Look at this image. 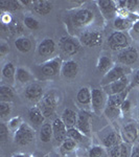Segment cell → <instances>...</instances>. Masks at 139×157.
Returning a JSON list of instances; mask_svg holds the SVG:
<instances>
[{
	"label": "cell",
	"mask_w": 139,
	"mask_h": 157,
	"mask_svg": "<svg viewBox=\"0 0 139 157\" xmlns=\"http://www.w3.org/2000/svg\"><path fill=\"white\" fill-rule=\"evenodd\" d=\"M34 137L35 133L32 129L26 124H21L15 132L14 140L19 146H27L34 140Z\"/></svg>",
	"instance_id": "1"
},
{
	"label": "cell",
	"mask_w": 139,
	"mask_h": 157,
	"mask_svg": "<svg viewBox=\"0 0 139 157\" xmlns=\"http://www.w3.org/2000/svg\"><path fill=\"white\" fill-rule=\"evenodd\" d=\"M57 104H58V98L55 97L54 93L47 92L43 95V98H41V102L39 103L38 107L41 109L42 113L44 114L45 117H47V116H50L54 112Z\"/></svg>",
	"instance_id": "2"
},
{
	"label": "cell",
	"mask_w": 139,
	"mask_h": 157,
	"mask_svg": "<svg viewBox=\"0 0 139 157\" xmlns=\"http://www.w3.org/2000/svg\"><path fill=\"white\" fill-rule=\"evenodd\" d=\"M108 45L112 50H122L129 47V39L122 32H114L108 38Z\"/></svg>",
	"instance_id": "3"
},
{
	"label": "cell",
	"mask_w": 139,
	"mask_h": 157,
	"mask_svg": "<svg viewBox=\"0 0 139 157\" xmlns=\"http://www.w3.org/2000/svg\"><path fill=\"white\" fill-rule=\"evenodd\" d=\"M62 65V60L60 58H54V59L44 63L40 68V72L45 78H54L61 71Z\"/></svg>",
	"instance_id": "4"
},
{
	"label": "cell",
	"mask_w": 139,
	"mask_h": 157,
	"mask_svg": "<svg viewBox=\"0 0 139 157\" xmlns=\"http://www.w3.org/2000/svg\"><path fill=\"white\" fill-rule=\"evenodd\" d=\"M80 41L83 45L88 47L98 46L103 42V36L97 30H87L81 34Z\"/></svg>",
	"instance_id": "5"
},
{
	"label": "cell",
	"mask_w": 139,
	"mask_h": 157,
	"mask_svg": "<svg viewBox=\"0 0 139 157\" xmlns=\"http://www.w3.org/2000/svg\"><path fill=\"white\" fill-rule=\"evenodd\" d=\"M59 46L66 56H74L80 50V43L72 37H62L60 39Z\"/></svg>",
	"instance_id": "6"
},
{
	"label": "cell",
	"mask_w": 139,
	"mask_h": 157,
	"mask_svg": "<svg viewBox=\"0 0 139 157\" xmlns=\"http://www.w3.org/2000/svg\"><path fill=\"white\" fill-rule=\"evenodd\" d=\"M94 18V14L93 12L89 9H81L79 11H77L73 15V23L77 26L83 27L89 25L91 22L93 21Z\"/></svg>",
	"instance_id": "7"
},
{
	"label": "cell",
	"mask_w": 139,
	"mask_h": 157,
	"mask_svg": "<svg viewBox=\"0 0 139 157\" xmlns=\"http://www.w3.org/2000/svg\"><path fill=\"white\" fill-rule=\"evenodd\" d=\"M106 98L105 92L102 89L94 88L91 90V107L94 110L95 113H100L103 109L106 107Z\"/></svg>",
	"instance_id": "8"
},
{
	"label": "cell",
	"mask_w": 139,
	"mask_h": 157,
	"mask_svg": "<svg viewBox=\"0 0 139 157\" xmlns=\"http://www.w3.org/2000/svg\"><path fill=\"white\" fill-rule=\"evenodd\" d=\"M128 85H129V78L127 77H123V78H121L120 80L115 81V82L111 83L109 85L103 86V92L107 93L109 97L110 95L118 94V93L128 89Z\"/></svg>",
	"instance_id": "9"
},
{
	"label": "cell",
	"mask_w": 139,
	"mask_h": 157,
	"mask_svg": "<svg viewBox=\"0 0 139 157\" xmlns=\"http://www.w3.org/2000/svg\"><path fill=\"white\" fill-rule=\"evenodd\" d=\"M126 77V72L122 66H114L106 73L102 78V85L106 86L109 85L111 83L115 82V81L120 80L121 78Z\"/></svg>",
	"instance_id": "10"
},
{
	"label": "cell",
	"mask_w": 139,
	"mask_h": 157,
	"mask_svg": "<svg viewBox=\"0 0 139 157\" xmlns=\"http://www.w3.org/2000/svg\"><path fill=\"white\" fill-rule=\"evenodd\" d=\"M118 62L125 65H131L137 61L138 59V52L134 47L129 46L127 48L122 49L118 54Z\"/></svg>",
	"instance_id": "11"
},
{
	"label": "cell",
	"mask_w": 139,
	"mask_h": 157,
	"mask_svg": "<svg viewBox=\"0 0 139 157\" xmlns=\"http://www.w3.org/2000/svg\"><path fill=\"white\" fill-rule=\"evenodd\" d=\"M121 135H122L123 143L129 144V145H130V144H134L137 140V138L139 136V130H138L137 126L133 123H130V124H128V125H126L122 129Z\"/></svg>",
	"instance_id": "12"
},
{
	"label": "cell",
	"mask_w": 139,
	"mask_h": 157,
	"mask_svg": "<svg viewBox=\"0 0 139 157\" xmlns=\"http://www.w3.org/2000/svg\"><path fill=\"white\" fill-rule=\"evenodd\" d=\"M52 130H54V137L58 143L62 144L66 139L67 136V127L63 123L62 118H55L52 123Z\"/></svg>",
	"instance_id": "13"
},
{
	"label": "cell",
	"mask_w": 139,
	"mask_h": 157,
	"mask_svg": "<svg viewBox=\"0 0 139 157\" xmlns=\"http://www.w3.org/2000/svg\"><path fill=\"white\" fill-rule=\"evenodd\" d=\"M100 11L102 12L103 16L106 19H111L115 16L116 12H117V6L116 3L112 0H100L97 1Z\"/></svg>",
	"instance_id": "14"
},
{
	"label": "cell",
	"mask_w": 139,
	"mask_h": 157,
	"mask_svg": "<svg viewBox=\"0 0 139 157\" xmlns=\"http://www.w3.org/2000/svg\"><path fill=\"white\" fill-rule=\"evenodd\" d=\"M55 48H57V44H55L54 40L51 38H46L40 42L39 46H38V54L41 57H50L54 55Z\"/></svg>",
	"instance_id": "15"
},
{
	"label": "cell",
	"mask_w": 139,
	"mask_h": 157,
	"mask_svg": "<svg viewBox=\"0 0 139 157\" xmlns=\"http://www.w3.org/2000/svg\"><path fill=\"white\" fill-rule=\"evenodd\" d=\"M24 95L28 101H38L43 98V88L38 83L27 85L24 90Z\"/></svg>",
	"instance_id": "16"
},
{
	"label": "cell",
	"mask_w": 139,
	"mask_h": 157,
	"mask_svg": "<svg viewBox=\"0 0 139 157\" xmlns=\"http://www.w3.org/2000/svg\"><path fill=\"white\" fill-rule=\"evenodd\" d=\"M85 136H90L91 127H90V115L85 111L79 113L77 116V123L75 126Z\"/></svg>",
	"instance_id": "17"
},
{
	"label": "cell",
	"mask_w": 139,
	"mask_h": 157,
	"mask_svg": "<svg viewBox=\"0 0 139 157\" xmlns=\"http://www.w3.org/2000/svg\"><path fill=\"white\" fill-rule=\"evenodd\" d=\"M77 72H79V65L75 61L69 60L66 62H63L62 69L61 73L64 78H73L77 77Z\"/></svg>",
	"instance_id": "18"
},
{
	"label": "cell",
	"mask_w": 139,
	"mask_h": 157,
	"mask_svg": "<svg viewBox=\"0 0 139 157\" xmlns=\"http://www.w3.org/2000/svg\"><path fill=\"white\" fill-rule=\"evenodd\" d=\"M129 93V89H126L122 92L118 93V94H114V95H110L109 98L107 100V103H106V106L108 107H113V108H118L120 109L121 104L127 100V95Z\"/></svg>",
	"instance_id": "19"
},
{
	"label": "cell",
	"mask_w": 139,
	"mask_h": 157,
	"mask_svg": "<svg viewBox=\"0 0 139 157\" xmlns=\"http://www.w3.org/2000/svg\"><path fill=\"white\" fill-rule=\"evenodd\" d=\"M32 9L39 15H47L52 10V2L47 0H36L32 2Z\"/></svg>",
	"instance_id": "20"
},
{
	"label": "cell",
	"mask_w": 139,
	"mask_h": 157,
	"mask_svg": "<svg viewBox=\"0 0 139 157\" xmlns=\"http://www.w3.org/2000/svg\"><path fill=\"white\" fill-rule=\"evenodd\" d=\"M77 116H79V114L75 111H73L72 109H65L62 114V121L67 127V129L73 128L77 126Z\"/></svg>",
	"instance_id": "21"
},
{
	"label": "cell",
	"mask_w": 139,
	"mask_h": 157,
	"mask_svg": "<svg viewBox=\"0 0 139 157\" xmlns=\"http://www.w3.org/2000/svg\"><path fill=\"white\" fill-rule=\"evenodd\" d=\"M77 102L81 106H87L91 105V90L88 87H82L77 93Z\"/></svg>",
	"instance_id": "22"
},
{
	"label": "cell",
	"mask_w": 139,
	"mask_h": 157,
	"mask_svg": "<svg viewBox=\"0 0 139 157\" xmlns=\"http://www.w3.org/2000/svg\"><path fill=\"white\" fill-rule=\"evenodd\" d=\"M28 118H29L30 123L35 124L36 126L42 125V124H44V121H45V116L42 113L41 109L39 107H32L29 109Z\"/></svg>",
	"instance_id": "23"
},
{
	"label": "cell",
	"mask_w": 139,
	"mask_h": 157,
	"mask_svg": "<svg viewBox=\"0 0 139 157\" xmlns=\"http://www.w3.org/2000/svg\"><path fill=\"white\" fill-rule=\"evenodd\" d=\"M15 46L20 52H28L32 48V43L27 37H19L15 40Z\"/></svg>",
	"instance_id": "24"
},
{
	"label": "cell",
	"mask_w": 139,
	"mask_h": 157,
	"mask_svg": "<svg viewBox=\"0 0 139 157\" xmlns=\"http://www.w3.org/2000/svg\"><path fill=\"white\" fill-rule=\"evenodd\" d=\"M54 136V130H52V124L45 123L42 125L40 129V139L43 143H49Z\"/></svg>",
	"instance_id": "25"
},
{
	"label": "cell",
	"mask_w": 139,
	"mask_h": 157,
	"mask_svg": "<svg viewBox=\"0 0 139 157\" xmlns=\"http://www.w3.org/2000/svg\"><path fill=\"white\" fill-rule=\"evenodd\" d=\"M15 98V91L9 85H2L0 87V100L1 102L11 103Z\"/></svg>",
	"instance_id": "26"
},
{
	"label": "cell",
	"mask_w": 139,
	"mask_h": 157,
	"mask_svg": "<svg viewBox=\"0 0 139 157\" xmlns=\"http://www.w3.org/2000/svg\"><path fill=\"white\" fill-rule=\"evenodd\" d=\"M119 144H120L119 136H118L115 132L108 133L107 135L103 138V145L105 148H107L108 150L111 148H113V147L119 145Z\"/></svg>",
	"instance_id": "27"
},
{
	"label": "cell",
	"mask_w": 139,
	"mask_h": 157,
	"mask_svg": "<svg viewBox=\"0 0 139 157\" xmlns=\"http://www.w3.org/2000/svg\"><path fill=\"white\" fill-rule=\"evenodd\" d=\"M112 60H111L110 57L108 56H103L98 59V62H97V70L100 72H103V73H107L109 70L112 68Z\"/></svg>",
	"instance_id": "28"
},
{
	"label": "cell",
	"mask_w": 139,
	"mask_h": 157,
	"mask_svg": "<svg viewBox=\"0 0 139 157\" xmlns=\"http://www.w3.org/2000/svg\"><path fill=\"white\" fill-rule=\"evenodd\" d=\"M0 7L3 11L13 12L21 9L22 4L20 2V0L19 1H17V0H2V1H0Z\"/></svg>",
	"instance_id": "29"
},
{
	"label": "cell",
	"mask_w": 139,
	"mask_h": 157,
	"mask_svg": "<svg viewBox=\"0 0 139 157\" xmlns=\"http://www.w3.org/2000/svg\"><path fill=\"white\" fill-rule=\"evenodd\" d=\"M15 78L20 83H28L32 80V77L28 70H26L25 68L19 67L16 70V78Z\"/></svg>",
	"instance_id": "30"
},
{
	"label": "cell",
	"mask_w": 139,
	"mask_h": 157,
	"mask_svg": "<svg viewBox=\"0 0 139 157\" xmlns=\"http://www.w3.org/2000/svg\"><path fill=\"white\" fill-rule=\"evenodd\" d=\"M2 75L7 81H13L14 78H16V69L13 63H6L2 68Z\"/></svg>",
	"instance_id": "31"
},
{
	"label": "cell",
	"mask_w": 139,
	"mask_h": 157,
	"mask_svg": "<svg viewBox=\"0 0 139 157\" xmlns=\"http://www.w3.org/2000/svg\"><path fill=\"white\" fill-rule=\"evenodd\" d=\"M67 136L69 138L73 139L74 141H77V143H82L85 138V135L77 127L67 129Z\"/></svg>",
	"instance_id": "32"
},
{
	"label": "cell",
	"mask_w": 139,
	"mask_h": 157,
	"mask_svg": "<svg viewBox=\"0 0 139 157\" xmlns=\"http://www.w3.org/2000/svg\"><path fill=\"white\" fill-rule=\"evenodd\" d=\"M77 144V141H74L73 139L67 137L62 144H61V151H62L64 154L70 153V152H72L75 149Z\"/></svg>",
	"instance_id": "33"
},
{
	"label": "cell",
	"mask_w": 139,
	"mask_h": 157,
	"mask_svg": "<svg viewBox=\"0 0 139 157\" xmlns=\"http://www.w3.org/2000/svg\"><path fill=\"white\" fill-rule=\"evenodd\" d=\"M131 26V22L122 17H116L114 20V27L117 29V32L126 30Z\"/></svg>",
	"instance_id": "34"
},
{
	"label": "cell",
	"mask_w": 139,
	"mask_h": 157,
	"mask_svg": "<svg viewBox=\"0 0 139 157\" xmlns=\"http://www.w3.org/2000/svg\"><path fill=\"white\" fill-rule=\"evenodd\" d=\"M23 23L27 29H32V30H36L39 29V22L37 19H35L34 17H25L23 20Z\"/></svg>",
	"instance_id": "35"
},
{
	"label": "cell",
	"mask_w": 139,
	"mask_h": 157,
	"mask_svg": "<svg viewBox=\"0 0 139 157\" xmlns=\"http://www.w3.org/2000/svg\"><path fill=\"white\" fill-rule=\"evenodd\" d=\"M11 111H12L11 103L0 102V115H1L2 118H6L7 115H9Z\"/></svg>",
	"instance_id": "36"
},
{
	"label": "cell",
	"mask_w": 139,
	"mask_h": 157,
	"mask_svg": "<svg viewBox=\"0 0 139 157\" xmlns=\"http://www.w3.org/2000/svg\"><path fill=\"white\" fill-rule=\"evenodd\" d=\"M9 137V128L4 123L0 124V140L1 143H6Z\"/></svg>",
	"instance_id": "37"
},
{
	"label": "cell",
	"mask_w": 139,
	"mask_h": 157,
	"mask_svg": "<svg viewBox=\"0 0 139 157\" xmlns=\"http://www.w3.org/2000/svg\"><path fill=\"white\" fill-rule=\"evenodd\" d=\"M103 154V149L100 146H94L89 150V157H102Z\"/></svg>",
	"instance_id": "38"
},
{
	"label": "cell",
	"mask_w": 139,
	"mask_h": 157,
	"mask_svg": "<svg viewBox=\"0 0 139 157\" xmlns=\"http://www.w3.org/2000/svg\"><path fill=\"white\" fill-rule=\"evenodd\" d=\"M126 9L131 12H135L139 9V0H128L126 1Z\"/></svg>",
	"instance_id": "39"
},
{
	"label": "cell",
	"mask_w": 139,
	"mask_h": 157,
	"mask_svg": "<svg viewBox=\"0 0 139 157\" xmlns=\"http://www.w3.org/2000/svg\"><path fill=\"white\" fill-rule=\"evenodd\" d=\"M130 109H131V102L127 98V100H126L125 102L121 104L120 110H121V112H128V111L130 110Z\"/></svg>",
	"instance_id": "40"
},
{
	"label": "cell",
	"mask_w": 139,
	"mask_h": 157,
	"mask_svg": "<svg viewBox=\"0 0 139 157\" xmlns=\"http://www.w3.org/2000/svg\"><path fill=\"white\" fill-rule=\"evenodd\" d=\"M9 127H11V128L20 127V117H14L13 120L9 121Z\"/></svg>",
	"instance_id": "41"
},
{
	"label": "cell",
	"mask_w": 139,
	"mask_h": 157,
	"mask_svg": "<svg viewBox=\"0 0 139 157\" xmlns=\"http://www.w3.org/2000/svg\"><path fill=\"white\" fill-rule=\"evenodd\" d=\"M7 52H9V46H7L6 43L2 42L1 44H0V54H1V56H3V55H6Z\"/></svg>",
	"instance_id": "42"
},
{
	"label": "cell",
	"mask_w": 139,
	"mask_h": 157,
	"mask_svg": "<svg viewBox=\"0 0 139 157\" xmlns=\"http://www.w3.org/2000/svg\"><path fill=\"white\" fill-rule=\"evenodd\" d=\"M130 157H139V145H136L133 147L132 151H131Z\"/></svg>",
	"instance_id": "43"
},
{
	"label": "cell",
	"mask_w": 139,
	"mask_h": 157,
	"mask_svg": "<svg viewBox=\"0 0 139 157\" xmlns=\"http://www.w3.org/2000/svg\"><path fill=\"white\" fill-rule=\"evenodd\" d=\"M132 29H133L134 32L136 33V34H139V20H138V21H136L135 23L133 24Z\"/></svg>",
	"instance_id": "44"
},
{
	"label": "cell",
	"mask_w": 139,
	"mask_h": 157,
	"mask_svg": "<svg viewBox=\"0 0 139 157\" xmlns=\"http://www.w3.org/2000/svg\"><path fill=\"white\" fill-rule=\"evenodd\" d=\"M134 83H135L136 85H139V70H137L135 75H134Z\"/></svg>",
	"instance_id": "45"
},
{
	"label": "cell",
	"mask_w": 139,
	"mask_h": 157,
	"mask_svg": "<svg viewBox=\"0 0 139 157\" xmlns=\"http://www.w3.org/2000/svg\"><path fill=\"white\" fill-rule=\"evenodd\" d=\"M13 157H27V156L24 155V154H17V155H14Z\"/></svg>",
	"instance_id": "46"
},
{
	"label": "cell",
	"mask_w": 139,
	"mask_h": 157,
	"mask_svg": "<svg viewBox=\"0 0 139 157\" xmlns=\"http://www.w3.org/2000/svg\"><path fill=\"white\" fill-rule=\"evenodd\" d=\"M138 118H139V114H138Z\"/></svg>",
	"instance_id": "47"
}]
</instances>
